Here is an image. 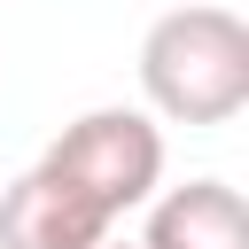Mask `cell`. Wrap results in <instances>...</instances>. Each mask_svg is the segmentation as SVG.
<instances>
[{"label":"cell","instance_id":"6da1fadb","mask_svg":"<svg viewBox=\"0 0 249 249\" xmlns=\"http://www.w3.org/2000/svg\"><path fill=\"white\" fill-rule=\"evenodd\" d=\"M140 93L163 124H233L249 109V23L218 0L156 16L140 39Z\"/></svg>","mask_w":249,"mask_h":249},{"label":"cell","instance_id":"7a4b0ae2","mask_svg":"<svg viewBox=\"0 0 249 249\" xmlns=\"http://www.w3.org/2000/svg\"><path fill=\"white\" fill-rule=\"evenodd\" d=\"M39 163L62 171L78 195H93L109 218H124L163 187V132L148 109H86L47 140Z\"/></svg>","mask_w":249,"mask_h":249},{"label":"cell","instance_id":"3957f363","mask_svg":"<svg viewBox=\"0 0 249 249\" xmlns=\"http://www.w3.org/2000/svg\"><path fill=\"white\" fill-rule=\"evenodd\" d=\"M101 233H117V218L47 163L8 179V195H0V249H93Z\"/></svg>","mask_w":249,"mask_h":249},{"label":"cell","instance_id":"277c9868","mask_svg":"<svg viewBox=\"0 0 249 249\" xmlns=\"http://www.w3.org/2000/svg\"><path fill=\"white\" fill-rule=\"evenodd\" d=\"M140 249H249V202L226 179H187L148 195V233Z\"/></svg>","mask_w":249,"mask_h":249},{"label":"cell","instance_id":"5b68a950","mask_svg":"<svg viewBox=\"0 0 249 249\" xmlns=\"http://www.w3.org/2000/svg\"><path fill=\"white\" fill-rule=\"evenodd\" d=\"M93 249H140V241H117V233H101V241H93Z\"/></svg>","mask_w":249,"mask_h":249}]
</instances>
